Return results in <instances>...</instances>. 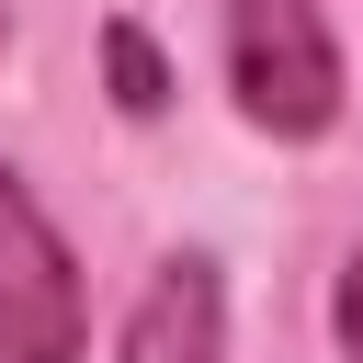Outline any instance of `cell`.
<instances>
[{"instance_id": "cell-3", "label": "cell", "mask_w": 363, "mask_h": 363, "mask_svg": "<svg viewBox=\"0 0 363 363\" xmlns=\"http://www.w3.org/2000/svg\"><path fill=\"white\" fill-rule=\"evenodd\" d=\"M113 363H227V284H216L204 250H170V261L136 284Z\"/></svg>"}, {"instance_id": "cell-2", "label": "cell", "mask_w": 363, "mask_h": 363, "mask_svg": "<svg viewBox=\"0 0 363 363\" xmlns=\"http://www.w3.org/2000/svg\"><path fill=\"white\" fill-rule=\"evenodd\" d=\"M79 340H91L79 261L34 204V182L0 159V363H79Z\"/></svg>"}, {"instance_id": "cell-5", "label": "cell", "mask_w": 363, "mask_h": 363, "mask_svg": "<svg viewBox=\"0 0 363 363\" xmlns=\"http://www.w3.org/2000/svg\"><path fill=\"white\" fill-rule=\"evenodd\" d=\"M329 340L363 363V238H352V261H340V284H329Z\"/></svg>"}, {"instance_id": "cell-4", "label": "cell", "mask_w": 363, "mask_h": 363, "mask_svg": "<svg viewBox=\"0 0 363 363\" xmlns=\"http://www.w3.org/2000/svg\"><path fill=\"white\" fill-rule=\"evenodd\" d=\"M102 68H113V113H136V125H159L170 113V68H159V45H147V23H102Z\"/></svg>"}, {"instance_id": "cell-6", "label": "cell", "mask_w": 363, "mask_h": 363, "mask_svg": "<svg viewBox=\"0 0 363 363\" xmlns=\"http://www.w3.org/2000/svg\"><path fill=\"white\" fill-rule=\"evenodd\" d=\"M0 34H11V11H0Z\"/></svg>"}, {"instance_id": "cell-1", "label": "cell", "mask_w": 363, "mask_h": 363, "mask_svg": "<svg viewBox=\"0 0 363 363\" xmlns=\"http://www.w3.org/2000/svg\"><path fill=\"white\" fill-rule=\"evenodd\" d=\"M216 11H227V91H238V113L261 136H284V147L329 136L340 102H352L329 11L318 0H216Z\"/></svg>"}]
</instances>
